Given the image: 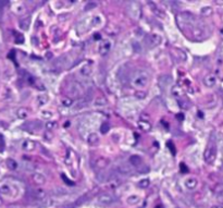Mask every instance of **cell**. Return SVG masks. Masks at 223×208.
Segmentation results:
<instances>
[{
    "label": "cell",
    "instance_id": "6da1fadb",
    "mask_svg": "<svg viewBox=\"0 0 223 208\" xmlns=\"http://www.w3.org/2000/svg\"><path fill=\"white\" fill-rule=\"evenodd\" d=\"M149 82V75L145 71H136L133 75H132L131 83L134 87L142 88L148 84Z\"/></svg>",
    "mask_w": 223,
    "mask_h": 208
},
{
    "label": "cell",
    "instance_id": "7a4b0ae2",
    "mask_svg": "<svg viewBox=\"0 0 223 208\" xmlns=\"http://www.w3.org/2000/svg\"><path fill=\"white\" fill-rule=\"evenodd\" d=\"M217 156V146L213 141H210L204 152V159L207 163H212Z\"/></svg>",
    "mask_w": 223,
    "mask_h": 208
},
{
    "label": "cell",
    "instance_id": "3957f363",
    "mask_svg": "<svg viewBox=\"0 0 223 208\" xmlns=\"http://www.w3.org/2000/svg\"><path fill=\"white\" fill-rule=\"evenodd\" d=\"M144 41H145V45L148 48H154L160 45L161 41H162V38H161L160 35L152 33V34H147L146 36H145Z\"/></svg>",
    "mask_w": 223,
    "mask_h": 208
},
{
    "label": "cell",
    "instance_id": "277c9868",
    "mask_svg": "<svg viewBox=\"0 0 223 208\" xmlns=\"http://www.w3.org/2000/svg\"><path fill=\"white\" fill-rule=\"evenodd\" d=\"M127 13L134 20H138L142 15V10H140V6L137 2H130L127 4Z\"/></svg>",
    "mask_w": 223,
    "mask_h": 208
},
{
    "label": "cell",
    "instance_id": "5b68a950",
    "mask_svg": "<svg viewBox=\"0 0 223 208\" xmlns=\"http://www.w3.org/2000/svg\"><path fill=\"white\" fill-rule=\"evenodd\" d=\"M68 92H69L70 96H72V97H81L84 95V87L79 83L73 82V83L69 84Z\"/></svg>",
    "mask_w": 223,
    "mask_h": 208
},
{
    "label": "cell",
    "instance_id": "8992f818",
    "mask_svg": "<svg viewBox=\"0 0 223 208\" xmlns=\"http://www.w3.org/2000/svg\"><path fill=\"white\" fill-rule=\"evenodd\" d=\"M114 202H116V197L109 193H103L99 195L98 197V203L102 206H109V205L113 204Z\"/></svg>",
    "mask_w": 223,
    "mask_h": 208
},
{
    "label": "cell",
    "instance_id": "52a82bcc",
    "mask_svg": "<svg viewBox=\"0 0 223 208\" xmlns=\"http://www.w3.org/2000/svg\"><path fill=\"white\" fill-rule=\"evenodd\" d=\"M46 195H47V194H46L45 190L43 189H35L31 191V196H32L33 198H35V200L43 201L46 198Z\"/></svg>",
    "mask_w": 223,
    "mask_h": 208
},
{
    "label": "cell",
    "instance_id": "ba28073f",
    "mask_svg": "<svg viewBox=\"0 0 223 208\" xmlns=\"http://www.w3.org/2000/svg\"><path fill=\"white\" fill-rule=\"evenodd\" d=\"M41 127H43V123L40 122V121H32V122H28L27 124L25 125L26 129L25 130H28L30 132H36V131H39V130L41 129Z\"/></svg>",
    "mask_w": 223,
    "mask_h": 208
},
{
    "label": "cell",
    "instance_id": "9c48e42d",
    "mask_svg": "<svg viewBox=\"0 0 223 208\" xmlns=\"http://www.w3.org/2000/svg\"><path fill=\"white\" fill-rule=\"evenodd\" d=\"M11 191H12V186L10 183L6 182V181H1L0 182V194L2 195H10Z\"/></svg>",
    "mask_w": 223,
    "mask_h": 208
},
{
    "label": "cell",
    "instance_id": "30bf717a",
    "mask_svg": "<svg viewBox=\"0 0 223 208\" xmlns=\"http://www.w3.org/2000/svg\"><path fill=\"white\" fill-rule=\"evenodd\" d=\"M110 49H111V44L109 41H101L100 46H99V52H100L101 56H106L110 51Z\"/></svg>",
    "mask_w": 223,
    "mask_h": 208
},
{
    "label": "cell",
    "instance_id": "8fae6325",
    "mask_svg": "<svg viewBox=\"0 0 223 208\" xmlns=\"http://www.w3.org/2000/svg\"><path fill=\"white\" fill-rule=\"evenodd\" d=\"M108 165H109V159H107L106 157H100V158H98L95 161V167L99 170L105 169Z\"/></svg>",
    "mask_w": 223,
    "mask_h": 208
},
{
    "label": "cell",
    "instance_id": "7c38bea8",
    "mask_svg": "<svg viewBox=\"0 0 223 208\" xmlns=\"http://www.w3.org/2000/svg\"><path fill=\"white\" fill-rule=\"evenodd\" d=\"M35 146H36V143L34 141H31V139H25L22 143V149L25 150V152H32V150L35 149Z\"/></svg>",
    "mask_w": 223,
    "mask_h": 208
},
{
    "label": "cell",
    "instance_id": "4fadbf2b",
    "mask_svg": "<svg viewBox=\"0 0 223 208\" xmlns=\"http://www.w3.org/2000/svg\"><path fill=\"white\" fill-rule=\"evenodd\" d=\"M20 28L23 31H27L28 28H30V25H31V17L30 15H26V17H22L21 20H20Z\"/></svg>",
    "mask_w": 223,
    "mask_h": 208
},
{
    "label": "cell",
    "instance_id": "5bb4252c",
    "mask_svg": "<svg viewBox=\"0 0 223 208\" xmlns=\"http://www.w3.org/2000/svg\"><path fill=\"white\" fill-rule=\"evenodd\" d=\"M129 161H130V165L134 166V167H137V168H140V166L143 165L142 157L138 156V155H133V156H131L129 159Z\"/></svg>",
    "mask_w": 223,
    "mask_h": 208
},
{
    "label": "cell",
    "instance_id": "9a60e30c",
    "mask_svg": "<svg viewBox=\"0 0 223 208\" xmlns=\"http://www.w3.org/2000/svg\"><path fill=\"white\" fill-rule=\"evenodd\" d=\"M204 84L208 87H212L217 84V77L213 74H208L207 76H205L204 79Z\"/></svg>",
    "mask_w": 223,
    "mask_h": 208
},
{
    "label": "cell",
    "instance_id": "2e32d148",
    "mask_svg": "<svg viewBox=\"0 0 223 208\" xmlns=\"http://www.w3.org/2000/svg\"><path fill=\"white\" fill-rule=\"evenodd\" d=\"M198 184V181L196 178H194V177H191V178H187L186 180H185V186H186V189L188 190H194L196 189V186H197Z\"/></svg>",
    "mask_w": 223,
    "mask_h": 208
},
{
    "label": "cell",
    "instance_id": "e0dca14e",
    "mask_svg": "<svg viewBox=\"0 0 223 208\" xmlns=\"http://www.w3.org/2000/svg\"><path fill=\"white\" fill-rule=\"evenodd\" d=\"M159 84H160L161 87L167 88L168 86H170L172 84V79L169 75H162V76L159 79Z\"/></svg>",
    "mask_w": 223,
    "mask_h": 208
},
{
    "label": "cell",
    "instance_id": "ac0fdd59",
    "mask_svg": "<svg viewBox=\"0 0 223 208\" xmlns=\"http://www.w3.org/2000/svg\"><path fill=\"white\" fill-rule=\"evenodd\" d=\"M32 179H33V182L37 185H41L46 182V178L41 173H33Z\"/></svg>",
    "mask_w": 223,
    "mask_h": 208
},
{
    "label": "cell",
    "instance_id": "d6986e66",
    "mask_svg": "<svg viewBox=\"0 0 223 208\" xmlns=\"http://www.w3.org/2000/svg\"><path fill=\"white\" fill-rule=\"evenodd\" d=\"M137 125L138 128H140L142 131H145V132H148L151 130V124H150L149 121L147 120H140L137 122Z\"/></svg>",
    "mask_w": 223,
    "mask_h": 208
},
{
    "label": "cell",
    "instance_id": "ffe728a7",
    "mask_svg": "<svg viewBox=\"0 0 223 208\" xmlns=\"http://www.w3.org/2000/svg\"><path fill=\"white\" fill-rule=\"evenodd\" d=\"M87 143L89 146H97L99 143V138L96 133H90L87 138Z\"/></svg>",
    "mask_w": 223,
    "mask_h": 208
},
{
    "label": "cell",
    "instance_id": "44dd1931",
    "mask_svg": "<svg viewBox=\"0 0 223 208\" xmlns=\"http://www.w3.org/2000/svg\"><path fill=\"white\" fill-rule=\"evenodd\" d=\"M150 8H151V11L154 13V15H157V17H165V13H164V11L163 10H161L160 8H159L158 6H156V4H154V3H151L150 2Z\"/></svg>",
    "mask_w": 223,
    "mask_h": 208
},
{
    "label": "cell",
    "instance_id": "7402d4cb",
    "mask_svg": "<svg viewBox=\"0 0 223 208\" xmlns=\"http://www.w3.org/2000/svg\"><path fill=\"white\" fill-rule=\"evenodd\" d=\"M6 165H7V167H8V169H10V170H15V169H17V167H19V163H17V160H14V159H12V158H8L6 160Z\"/></svg>",
    "mask_w": 223,
    "mask_h": 208
},
{
    "label": "cell",
    "instance_id": "603a6c76",
    "mask_svg": "<svg viewBox=\"0 0 223 208\" xmlns=\"http://www.w3.org/2000/svg\"><path fill=\"white\" fill-rule=\"evenodd\" d=\"M127 204L129 205H132V206H135V205H137L138 203L140 202V197L138 195H131L127 197L126 200Z\"/></svg>",
    "mask_w": 223,
    "mask_h": 208
},
{
    "label": "cell",
    "instance_id": "cb8c5ba5",
    "mask_svg": "<svg viewBox=\"0 0 223 208\" xmlns=\"http://www.w3.org/2000/svg\"><path fill=\"white\" fill-rule=\"evenodd\" d=\"M107 103H108V100H107V98H106V97H103V96H98L96 99H95L94 105L97 106V107H101V106L107 105Z\"/></svg>",
    "mask_w": 223,
    "mask_h": 208
},
{
    "label": "cell",
    "instance_id": "d4e9b609",
    "mask_svg": "<svg viewBox=\"0 0 223 208\" xmlns=\"http://www.w3.org/2000/svg\"><path fill=\"white\" fill-rule=\"evenodd\" d=\"M27 116H28V111L26 108H19V109H17V117L19 119H22V120H23V119L27 118Z\"/></svg>",
    "mask_w": 223,
    "mask_h": 208
},
{
    "label": "cell",
    "instance_id": "484cf974",
    "mask_svg": "<svg viewBox=\"0 0 223 208\" xmlns=\"http://www.w3.org/2000/svg\"><path fill=\"white\" fill-rule=\"evenodd\" d=\"M92 67L89 65H85L81 68V74L84 75V76H89L92 74Z\"/></svg>",
    "mask_w": 223,
    "mask_h": 208
},
{
    "label": "cell",
    "instance_id": "4316f807",
    "mask_svg": "<svg viewBox=\"0 0 223 208\" xmlns=\"http://www.w3.org/2000/svg\"><path fill=\"white\" fill-rule=\"evenodd\" d=\"M118 171L123 174H129L130 172H132V169L127 165H121L120 167L118 168Z\"/></svg>",
    "mask_w": 223,
    "mask_h": 208
},
{
    "label": "cell",
    "instance_id": "83f0119b",
    "mask_svg": "<svg viewBox=\"0 0 223 208\" xmlns=\"http://www.w3.org/2000/svg\"><path fill=\"white\" fill-rule=\"evenodd\" d=\"M37 103H38L39 106H44L45 104L48 103V96L45 94H41L37 97Z\"/></svg>",
    "mask_w": 223,
    "mask_h": 208
},
{
    "label": "cell",
    "instance_id": "f1b7e54d",
    "mask_svg": "<svg viewBox=\"0 0 223 208\" xmlns=\"http://www.w3.org/2000/svg\"><path fill=\"white\" fill-rule=\"evenodd\" d=\"M212 8L211 7H204V8H202V10H200V13H202V15H204V17H210L211 14H212Z\"/></svg>",
    "mask_w": 223,
    "mask_h": 208
},
{
    "label": "cell",
    "instance_id": "f546056e",
    "mask_svg": "<svg viewBox=\"0 0 223 208\" xmlns=\"http://www.w3.org/2000/svg\"><path fill=\"white\" fill-rule=\"evenodd\" d=\"M24 41H25V38H24L23 34L15 32V34H14V41H15V44H19V45H21V44L24 43Z\"/></svg>",
    "mask_w": 223,
    "mask_h": 208
},
{
    "label": "cell",
    "instance_id": "4dcf8cb0",
    "mask_svg": "<svg viewBox=\"0 0 223 208\" xmlns=\"http://www.w3.org/2000/svg\"><path fill=\"white\" fill-rule=\"evenodd\" d=\"M52 194H55L56 196H63V195H67L68 191L63 189V187H58V189H55L54 191H52Z\"/></svg>",
    "mask_w": 223,
    "mask_h": 208
},
{
    "label": "cell",
    "instance_id": "1f68e13d",
    "mask_svg": "<svg viewBox=\"0 0 223 208\" xmlns=\"http://www.w3.org/2000/svg\"><path fill=\"white\" fill-rule=\"evenodd\" d=\"M61 104L64 107H71L73 105V100H72L71 97H63V98H61Z\"/></svg>",
    "mask_w": 223,
    "mask_h": 208
},
{
    "label": "cell",
    "instance_id": "d6a6232c",
    "mask_svg": "<svg viewBox=\"0 0 223 208\" xmlns=\"http://www.w3.org/2000/svg\"><path fill=\"white\" fill-rule=\"evenodd\" d=\"M150 184V180L149 179H142L140 181H138L137 185L140 187V189H147Z\"/></svg>",
    "mask_w": 223,
    "mask_h": 208
},
{
    "label": "cell",
    "instance_id": "836d02e7",
    "mask_svg": "<svg viewBox=\"0 0 223 208\" xmlns=\"http://www.w3.org/2000/svg\"><path fill=\"white\" fill-rule=\"evenodd\" d=\"M172 94H173L175 97H181V96H183V90H182V88H181L180 86H174V87L172 88Z\"/></svg>",
    "mask_w": 223,
    "mask_h": 208
},
{
    "label": "cell",
    "instance_id": "e575fe53",
    "mask_svg": "<svg viewBox=\"0 0 223 208\" xmlns=\"http://www.w3.org/2000/svg\"><path fill=\"white\" fill-rule=\"evenodd\" d=\"M108 178H109V174H107L106 172H100V173L97 176V180H98L99 182H106V181L108 180Z\"/></svg>",
    "mask_w": 223,
    "mask_h": 208
},
{
    "label": "cell",
    "instance_id": "d590c367",
    "mask_svg": "<svg viewBox=\"0 0 223 208\" xmlns=\"http://www.w3.org/2000/svg\"><path fill=\"white\" fill-rule=\"evenodd\" d=\"M57 125H58V123H57L56 121H51V120H49L47 123H46V129H47V131H50V130L56 129Z\"/></svg>",
    "mask_w": 223,
    "mask_h": 208
},
{
    "label": "cell",
    "instance_id": "8d00e7d4",
    "mask_svg": "<svg viewBox=\"0 0 223 208\" xmlns=\"http://www.w3.org/2000/svg\"><path fill=\"white\" fill-rule=\"evenodd\" d=\"M110 130V124L108 122H102V124L100 125V132L102 134H106L108 133Z\"/></svg>",
    "mask_w": 223,
    "mask_h": 208
},
{
    "label": "cell",
    "instance_id": "74e56055",
    "mask_svg": "<svg viewBox=\"0 0 223 208\" xmlns=\"http://www.w3.org/2000/svg\"><path fill=\"white\" fill-rule=\"evenodd\" d=\"M213 192H215L217 195H222L223 194V183H219L215 186L213 189Z\"/></svg>",
    "mask_w": 223,
    "mask_h": 208
},
{
    "label": "cell",
    "instance_id": "f35d334b",
    "mask_svg": "<svg viewBox=\"0 0 223 208\" xmlns=\"http://www.w3.org/2000/svg\"><path fill=\"white\" fill-rule=\"evenodd\" d=\"M178 106H180L182 109H187V108H189L191 104L186 100H178Z\"/></svg>",
    "mask_w": 223,
    "mask_h": 208
},
{
    "label": "cell",
    "instance_id": "ab89813d",
    "mask_svg": "<svg viewBox=\"0 0 223 208\" xmlns=\"http://www.w3.org/2000/svg\"><path fill=\"white\" fill-rule=\"evenodd\" d=\"M40 114H41V118L44 119H50L52 117V114L50 111H48V110H43Z\"/></svg>",
    "mask_w": 223,
    "mask_h": 208
},
{
    "label": "cell",
    "instance_id": "60d3db41",
    "mask_svg": "<svg viewBox=\"0 0 223 208\" xmlns=\"http://www.w3.org/2000/svg\"><path fill=\"white\" fill-rule=\"evenodd\" d=\"M135 96L137 97L138 99H144L145 97L147 96V93L143 92V90H137V92L135 93Z\"/></svg>",
    "mask_w": 223,
    "mask_h": 208
},
{
    "label": "cell",
    "instance_id": "b9f144b4",
    "mask_svg": "<svg viewBox=\"0 0 223 208\" xmlns=\"http://www.w3.org/2000/svg\"><path fill=\"white\" fill-rule=\"evenodd\" d=\"M96 6H97L96 2H88V3L86 4V7H85V10L88 11V10H90V9H93V8H96Z\"/></svg>",
    "mask_w": 223,
    "mask_h": 208
},
{
    "label": "cell",
    "instance_id": "7bdbcfd3",
    "mask_svg": "<svg viewBox=\"0 0 223 208\" xmlns=\"http://www.w3.org/2000/svg\"><path fill=\"white\" fill-rule=\"evenodd\" d=\"M61 178H62V179H63V180H64V182H65V183H67V184H68V185H71V186H73V185L75 184V183H74V182H72V181H71V180H69V179H68V178H67V177H65V176H64V174H61Z\"/></svg>",
    "mask_w": 223,
    "mask_h": 208
},
{
    "label": "cell",
    "instance_id": "ee69618b",
    "mask_svg": "<svg viewBox=\"0 0 223 208\" xmlns=\"http://www.w3.org/2000/svg\"><path fill=\"white\" fill-rule=\"evenodd\" d=\"M180 169H181V171H182L183 173H186V172L188 171V169H187V167L185 166L184 162H182V163L180 165Z\"/></svg>",
    "mask_w": 223,
    "mask_h": 208
},
{
    "label": "cell",
    "instance_id": "f6af8a7d",
    "mask_svg": "<svg viewBox=\"0 0 223 208\" xmlns=\"http://www.w3.org/2000/svg\"><path fill=\"white\" fill-rule=\"evenodd\" d=\"M168 146H169V148H170V150L172 152V154L173 155H175V148H174V145H173V143H171V142H168Z\"/></svg>",
    "mask_w": 223,
    "mask_h": 208
},
{
    "label": "cell",
    "instance_id": "bcb514c9",
    "mask_svg": "<svg viewBox=\"0 0 223 208\" xmlns=\"http://www.w3.org/2000/svg\"><path fill=\"white\" fill-rule=\"evenodd\" d=\"M3 147H4V139H3V136L0 134V152L3 149Z\"/></svg>",
    "mask_w": 223,
    "mask_h": 208
},
{
    "label": "cell",
    "instance_id": "7dc6e473",
    "mask_svg": "<svg viewBox=\"0 0 223 208\" xmlns=\"http://www.w3.org/2000/svg\"><path fill=\"white\" fill-rule=\"evenodd\" d=\"M176 118H178L180 121H182L183 119H184V114H176Z\"/></svg>",
    "mask_w": 223,
    "mask_h": 208
},
{
    "label": "cell",
    "instance_id": "c3c4849f",
    "mask_svg": "<svg viewBox=\"0 0 223 208\" xmlns=\"http://www.w3.org/2000/svg\"><path fill=\"white\" fill-rule=\"evenodd\" d=\"M211 208H223V206H221V205H215V206H212Z\"/></svg>",
    "mask_w": 223,
    "mask_h": 208
},
{
    "label": "cell",
    "instance_id": "681fc988",
    "mask_svg": "<svg viewBox=\"0 0 223 208\" xmlns=\"http://www.w3.org/2000/svg\"><path fill=\"white\" fill-rule=\"evenodd\" d=\"M220 36L223 38V28H221V31H220Z\"/></svg>",
    "mask_w": 223,
    "mask_h": 208
},
{
    "label": "cell",
    "instance_id": "f907efd6",
    "mask_svg": "<svg viewBox=\"0 0 223 208\" xmlns=\"http://www.w3.org/2000/svg\"><path fill=\"white\" fill-rule=\"evenodd\" d=\"M2 203H3V202H2V200H1V197H0V206H1V205H2Z\"/></svg>",
    "mask_w": 223,
    "mask_h": 208
},
{
    "label": "cell",
    "instance_id": "816d5d0a",
    "mask_svg": "<svg viewBox=\"0 0 223 208\" xmlns=\"http://www.w3.org/2000/svg\"><path fill=\"white\" fill-rule=\"evenodd\" d=\"M221 52L223 54V45H222V47H221Z\"/></svg>",
    "mask_w": 223,
    "mask_h": 208
},
{
    "label": "cell",
    "instance_id": "f5cc1de1",
    "mask_svg": "<svg viewBox=\"0 0 223 208\" xmlns=\"http://www.w3.org/2000/svg\"><path fill=\"white\" fill-rule=\"evenodd\" d=\"M0 161H1V159H0Z\"/></svg>",
    "mask_w": 223,
    "mask_h": 208
}]
</instances>
